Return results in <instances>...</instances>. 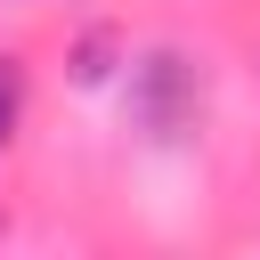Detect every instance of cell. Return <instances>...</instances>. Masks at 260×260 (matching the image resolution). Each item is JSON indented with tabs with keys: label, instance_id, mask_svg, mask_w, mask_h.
I'll list each match as a JSON object with an SVG mask.
<instances>
[{
	"label": "cell",
	"instance_id": "obj_2",
	"mask_svg": "<svg viewBox=\"0 0 260 260\" xmlns=\"http://www.w3.org/2000/svg\"><path fill=\"white\" fill-rule=\"evenodd\" d=\"M16 122H24V65H16V57H0V154H8Z\"/></svg>",
	"mask_w": 260,
	"mask_h": 260
},
{
	"label": "cell",
	"instance_id": "obj_1",
	"mask_svg": "<svg viewBox=\"0 0 260 260\" xmlns=\"http://www.w3.org/2000/svg\"><path fill=\"white\" fill-rule=\"evenodd\" d=\"M130 122L146 138H179L203 122V65L187 49H146L130 65Z\"/></svg>",
	"mask_w": 260,
	"mask_h": 260
},
{
	"label": "cell",
	"instance_id": "obj_3",
	"mask_svg": "<svg viewBox=\"0 0 260 260\" xmlns=\"http://www.w3.org/2000/svg\"><path fill=\"white\" fill-rule=\"evenodd\" d=\"M106 57H114V32H89V41L73 49V81H106V73H114Z\"/></svg>",
	"mask_w": 260,
	"mask_h": 260
}]
</instances>
